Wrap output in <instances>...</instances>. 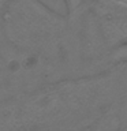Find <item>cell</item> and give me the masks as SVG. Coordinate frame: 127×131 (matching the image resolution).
Listing matches in <instances>:
<instances>
[{"label": "cell", "instance_id": "6da1fadb", "mask_svg": "<svg viewBox=\"0 0 127 131\" xmlns=\"http://www.w3.org/2000/svg\"><path fill=\"white\" fill-rule=\"evenodd\" d=\"M115 74L59 82L0 104V131L61 122L111 98Z\"/></svg>", "mask_w": 127, "mask_h": 131}, {"label": "cell", "instance_id": "7a4b0ae2", "mask_svg": "<svg viewBox=\"0 0 127 131\" xmlns=\"http://www.w3.org/2000/svg\"><path fill=\"white\" fill-rule=\"evenodd\" d=\"M0 19L7 38L23 49L55 44L71 22L40 0H0Z\"/></svg>", "mask_w": 127, "mask_h": 131}, {"label": "cell", "instance_id": "3957f363", "mask_svg": "<svg viewBox=\"0 0 127 131\" xmlns=\"http://www.w3.org/2000/svg\"><path fill=\"white\" fill-rule=\"evenodd\" d=\"M90 12L109 51L127 42V0H93Z\"/></svg>", "mask_w": 127, "mask_h": 131}, {"label": "cell", "instance_id": "277c9868", "mask_svg": "<svg viewBox=\"0 0 127 131\" xmlns=\"http://www.w3.org/2000/svg\"><path fill=\"white\" fill-rule=\"evenodd\" d=\"M109 60L118 66H127V42L109 51Z\"/></svg>", "mask_w": 127, "mask_h": 131}, {"label": "cell", "instance_id": "5b68a950", "mask_svg": "<svg viewBox=\"0 0 127 131\" xmlns=\"http://www.w3.org/2000/svg\"><path fill=\"white\" fill-rule=\"evenodd\" d=\"M67 10V18L70 22H74L78 16L81 15L82 7H83V0H63Z\"/></svg>", "mask_w": 127, "mask_h": 131}]
</instances>
